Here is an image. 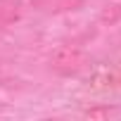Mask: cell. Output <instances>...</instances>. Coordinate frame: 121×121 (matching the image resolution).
<instances>
[{
	"mask_svg": "<svg viewBox=\"0 0 121 121\" xmlns=\"http://www.w3.org/2000/svg\"><path fill=\"white\" fill-rule=\"evenodd\" d=\"M86 67H88V55L81 48L62 45L50 55V69L59 76H76Z\"/></svg>",
	"mask_w": 121,
	"mask_h": 121,
	"instance_id": "cell-1",
	"label": "cell"
},
{
	"mask_svg": "<svg viewBox=\"0 0 121 121\" xmlns=\"http://www.w3.org/2000/svg\"><path fill=\"white\" fill-rule=\"evenodd\" d=\"M88 86L95 90H116V88H121V71L107 69V67L95 69L88 76Z\"/></svg>",
	"mask_w": 121,
	"mask_h": 121,
	"instance_id": "cell-2",
	"label": "cell"
},
{
	"mask_svg": "<svg viewBox=\"0 0 121 121\" xmlns=\"http://www.w3.org/2000/svg\"><path fill=\"white\" fill-rule=\"evenodd\" d=\"M22 17L19 0H0V31H5Z\"/></svg>",
	"mask_w": 121,
	"mask_h": 121,
	"instance_id": "cell-3",
	"label": "cell"
},
{
	"mask_svg": "<svg viewBox=\"0 0 121 121\" xmlns=\"http://www.w3.org/2000/svg\"><path fill=\"white\" fill-rule=\"evenodd\" d=\"M100 22L102 24H116V22H121V5L119 3H109V5H104L102 7V12H100Z\"/></svg>",
	"mask_w": 121,
	"mask_h": 121,
	"instance_id": "cell-4",
	"label": "cell"
},
{
	"mask_svg": "<svg viewBox=\"0 0 121 121\" xmlns=\"http://www.w3.org/2000/svg\"><path fill=\"white\" fill-rule=\"evenodd\" d=\"M83 7V0H50V12H69Z\"/></svg>",
	"mask_w": 121,
	"mask_h": 121,
	"instance_id": "cell-5",
	"label": "cell"
},
{
	"mask_svg": "<svg viewBox=\"0 0 121 121\" xmlns=\"http://www.w3.org/2000/svg\"><path fill=\"white\" fill-rule=\"evenodd\" d=\"M116 112H119L116 107L102 104V107H90V109H86V116H88V119H107V116H112V114H116Z\"/></svg>",
	"mask_w": 121,
	"mask_h": 121,
	"instance_id": "cell-6",
	"label": "cell"
}]
</instances>
